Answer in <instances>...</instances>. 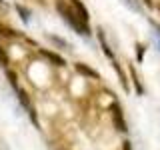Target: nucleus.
<instances>
[{
    "instance_id": "obj_1",
    "label": "nucleus",
    "mask_w": 160,
    "mask_h": 150,
    "mask_svg": "<svg viewBox=\"0 0 160 150\" xmlns=\"http://www.w3.org/2000/svg\"><path fill=\"white\" fill-rule=\"evenodd\" d=\"M56 10H58V14L64 18V22L68 24L70 28H74V32H78L80 36H84V38H88L90 34V28H88V24L86 22H82V20L78 18V14L74 12V8L70 6V4H66L64 0H56Z\"/></svg>"
},
{
    "instance_id": "obj_2",
    "label": "nucleus",
    "mask_w": 160,
    "mask_h": 150,
    "mask_svg": "<svg viewBox=\"0 0 160 150\" xmlns=\"http://www.w3.org/2000/svg\"><path fill=\"white\" fill-rule=\"evenodd\" d=\"M110 112H112V122H114V128L118 130V132H126V120H124V114H122V106H120L118 102L112 104V108H110Z\"/></svg>"
},
{
    "instance_id": "obj_3",
    "label": "nucleus",
    "mask_w": 160,
    "mask_h": 150,
    "mask_svg": "<svg viewBox=\"0 0 160 150\" xmlns=\"http://www.w3.org/2000/svg\"><path fill=\"white\" fill-rule=\"evenodd\" d=\"M96 34H98V40H100V46H102V52H104V56H108L110 58V62H114V52H112V48H110V44L106 42V36H104V30L102 28H96Z\"/></svg>"
},
{
    "instance_id": "obj_4",
    "label": "nucleus",
    "mask_w": 160,
    "mask_h": 150,
    "mask_svg": "<svg viewBox=\"0 0 160 150\" xmlns=\"http://www.w3.org/2000/svg\"><path fill=\"white\" fill-rule=\"evenodd\" d=\"M70 6L74 8V12L78 14V18L82 20V22H86V24H88V10H86V6H84L80 0H72V4H70Z\"/></svg>"
},
{
    "instance_id": "obj_5",
    "label": "nucleus",
    "mask_w": 160,
    "mask_h": 150,
    "mask_svg": "<svg viewBox=\"0 0 160 150\" xmlns=\"http://www.w3.org/2000/svg\"><path fill=\"white\" fill-rule=\"evenodd\" d=\"M40 52H42V56H46L50 62L56 64V66H64V64H66V60H64L62 56H58L56 52H50V50H40Z\"/></svg>"
},
{
    "instance_id": "obj_6",
    "label": "nucleus",
    "mask_w": 160,
    "mask_h": 150,
    "mask_svg": "<svg viewBox=\"0 0 160 150\" xmlns=\"http://www.w3.org/2000/svg\"><path fill=\"white\" fill-rule=\"evenodd\" d=\"M76 70H78V72L80 74H84V76H92V78H98V72H96V70H94V68H88V66H84V64H76Z\"/></svg>"
},
{
    "instance_id": "obj_7",
    "label": "nucleus",
    "mask_w": 160,
    "mask_h": 150,
    "mask_svg": "<svg viewBox=\"0 0 160 150\" xmlns=\"http://www.w3.org/2000/svg\"><path fill=\"white\" fill-rule=\"evenodd\" d=\"M0 34H2V36H6V38H16V36H18V34L14 32L12 28L4 26V24H0Z\"/></svg>"
},
{
    "instance_id": "obj_8",
    "label": "nucleus",
    "mask_w": 160,
    "mask_h": 150,
    "mask_svg": "<svg viewBox=\"0 0 160 150\" xmlns=\"http://www.w3.org/2000/svg\"><path fill=\"white\" fill-rule=\"evenodd\" d=\"M48 38H50V40H52V42H54V44H56V46H62V48H66V50L70 48V44H68V42H66V40H64V38H58V36H52V34H50V36H48Z\"/></svg>"
},
{
    "instance_id": "obj_9",
    "label": "nucleus",
    "mask_w": 160,
    "mask_h": 150,
    "mask_svg": "<svg viewBox=\"0 0 160 150\" xmlns=\"http://www.w3.org/2000/svg\"><path fill=\"white\" fill-rule=\"evenodd\" d=\"M16 10H18L20 18H22L24 22H28V20H30V10H26L24 6H20V4H16Z\"/></svg>"
},
{
    "instance_id": "obj_10",
    "label": "nucleus",
    "mask_w": 160,
    "mask_h": 150,
    "mask_svg": "<svg viewBox=\"0 0 160 150\" xmlns=\"http://www.w3.org/2000/svg\"><path fill=\"white\" fill-rule=\"evenodd\" d=\"M124 4H126L130 10H134V12H140V2L138 0H124Z\"/></svg>"
},
{
    "instance_id": "obj_11",
    "label": "nucleus",
    "mask_w": 160,
    "mask_h": 150,
    "mask_svg": "<svg viewBox=\"0 0 160 150\" xmlns=\"http://www.w3.org/2000/svg\"><path fill=\"white\" fill-rule=\"evenodd\" d=\"M130 74H132V78H134V86H136V90H138L140 94H142V92H144V88H142V84L138 82V78H136V72H134V70H130Z\"/></svg>"
},
{
    "instance_id": "obj_12",
    "label": "nucleus",
    "mask_w": 160,
    "mask_h": 150,
    "mask_svg": "<svg viewBox=\"0 0 160 150\" xmlns=\"http://www.w3.org/2000/svg\"><path fill=\"white\" fill-rule=\"evenodd\" d=\"M0 64H2V66H8V56L2 48H0Z\"/></svg>"
},
{
    "instance_id": "obj_13",
    "label": "nucleus",
    "mask_w": 160,
    "mask_h": 150,
    "mask_svg": "<svg viewBox=\"0 0 160 150\" xmlns=\"http://www.w3.org/2000/svg\"><path fill=\"white\" fill-rule=\"evenodd\" d=\"M136 56H138L140 60H142V56H144V46H142V44H140V46H136Z\"/></svg>"
},
{
    "instance_id": "obj_14",
    "label": "nucleus",
    "mask_w": 160,
    "mask_h": 150,
    "mask_svg": "<svg viewBox=\"0 0 160 150\" xmlns=\"http://www.w3.org/2000/svg\"><path fill=\"white\" fill-rule=\"evenodd\" d=\"M124 150H132V146H130V142H124Z\"/></svg>"
},
{
    "instance_id": "obj_15",
    "label": "nucleus",
    "mask_w": 160,
    "mask_h": 150,
    "mask_svg": "<svg viewBox=\"0 0 160 150\" xmlns=\"http://www.w3.org/2000/svg\"><path fill=\"white\" fill-rule=\"evenodd\" d=\"M144 4H146V6H152L154 2H152V0H144Z\"/></svg>"
},
{
    "instance_id": "obj_16",
    "label": "nucleus",
    "mask_w": 160,
    "mask_h": 150,
    "mask_svg": "<svg viewBox=\"0 0 160 150\" xmlns=\"http://www.w3.org/2000/svg\"><path fill=\"white\" fill-rule=\"evenodd\" d=\"M0 8H6V2H4V0H0Z\"/></svg>"
}]
</instances>
